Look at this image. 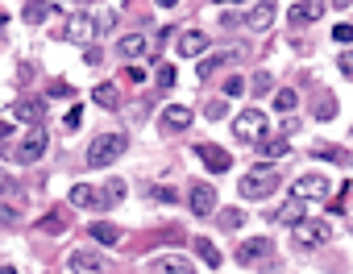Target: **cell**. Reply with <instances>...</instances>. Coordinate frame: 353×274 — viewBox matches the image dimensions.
Instances as JSON below:
<instances>
[{
	"mask_svg": "<svg viewBox=\"0 0 353 274\" xmlns=\"http://www.w3.org/2000/svg\"><path fill=\"white\" fill-rule=\"evenodd\" d=\"M0 274H17V270H13V266H0Z\"/></svg>",
	"mask_w": 353,
	"mask_h": 274,
	"instance_id": "cell-48",
	"label": "cell"
},
{
	"mask_svg": "<svg viewBox=\"0 0 353 274\" xmlns=\"http://www.w3.org/2000/svg\"><path fill=\"white\" fill-rule=\"evenodd\" d=\"M332 42H336V46H349V42H353V25H336V30H332Z\"/></svg>",
	"mask_w": 353,
	"mask_h": 274,
	"instance_id": "cell-35",
	"label": "cell"
},
{
	"mask_svg": "<svg viewBox=\"0 0 353 274\" xmlns=\"http://www.w3.org/2000/svg\"><path fill=\"white\" fill-rule=\"evenodd\" d=\"M245 25H250V30H270V25H274V5H270V0H262V5L250 9Z\"/></svg>",
	"mask_w": 353,
	"mask_h": 274,
	"instance_id": "cell-17",
	"label": "cell"
},
{
	"mask_svg": "<svg viewBox=\"0 0 353 274\" xmlns=\"http://www.w3.org/2000/svg\"><path fill=\"white\" fill-rule=\"evenodd\" d=\"M158 5H162V9H174V5H179V0H158Z\"/></svg>",
	"mask_w": 353,
	"mask_h": 274,
	"instance_id": "cell-46",
	"label": "cell"
},
{
	"mask_svg": "<svg viewBox=\"0 0 353 274\" xmlns=\"http://www.w3.org/2000/svg\"><path fill=\"white\" fill-rule=\"evenodd\" d=\"M13 191H17L13 175H9V171H0V196H13Z\"/></svg>",
	"mask_w": 353,
	"mask_h": 274,
	"instance_id": "cell-39",
	"label": "cell"
},
{
	"mask_svg": "<svg viewBox=\"0 0 353 274\" xmlns=\"http://www.w3.org/2000/svg\"><path fill=\"white\" fill-rule=\"evenodd\" d=\"M46 13H50V5H42V0H30V5L21 9L26 25H42V21H46Z\"/></svg>",
	"mask_w": 353,
	"mask_h": 274,
	"instance_id": "cell-27",
	"label": "cell"
},
{
	"mask_svg": "<svg viewBox=\"0 0 353 274\" xmlns=\"http://www.w3.org/2000/svg\"><path fill=\"white\" fill-rule=\"evenodd\" d=\"M241 92H245V79L241 75H229L225 79V96H241Z\"/></svg>",
	"mask_w": 353,
	"mask_h": 274,
	"instance_id": "cell-36",
	"label": "cell"
},
{
	"mask_svg": "<svg viewBox=\"0 0 353 274\" xmlns=\"http://www.w3.org/2000/svg\"><path fill=\"white\" fill-rule=\"evenodd\" d=\"M158 83H162V87H174V67H170V63L158 67Z\"/></svg>",
	"mask_w": 353,
	"mask_h": 274,
	"instance_id": "cell-37",
	"label": "cell"
},
{
	"mask_svg": "<svg viewBox=\"0 0 353 274\" xmlns=\"http://www.w3.org/2000/svg\"><path fill=\"white\" fill-rule=\"evenodd\" d=\"M88 237H92V241H96V245H117V241H121V237H125V233H121V229H117V224H108V220H96V224H92V229H88Z\"/></svg>",
	"mask_w": 353,
	"mask_h": 274,
	"instance_id": "cell-20",
	"label": "cell"
},
{
	"mask_svg": "<svg viewBox=\"0 0 353 274\" xmlns=\"http://www.w3.org/2000/svg\"><path fill=\"white\" fill-rule=\"evenodd\" d=\"M295 229V245H307V249H316V245H324L328 241V224H320V220H299V224H291Z\"/></svg>",
	"mask_w": 353,
	"mask_h": 274,
	"instance_id": "cell-9",
	"label": "cell"
},
{
	"mask_svg": "<svg viewBox=\"0 0 353 274\" xmlns=\"http://www.w3.org/2000/svg\"><path fill=\"white\" fill-rule=\"evenodd\" d=\"M233 133L241 137V142H258V137H266V112L262 108H245L233 116Z\"/></svg>",
	"mask_w": 353,
	"mask_h": 274,
	"instance_id": "cell-5",
	"label": "cell"
},
{
	"mask_svg": "<svg viewBox=\"0 0 353 274\" xmlns=\"http://www.w3.org/2000/svg\"><path fill=\"white\" fill-rule=\"evenodd\" d=\"M174 46H179L183 59H200V54H208V34L204 30H183Z\"/></svg>",
	"mask_w": 353,
	"mask_h": 274,
	"instance_id": "cell-12",
	"label": "cell"
},
{
	"mask_svg": "<svg viewBox=\"0 0 353 274\" xmlns=\"http://www.w3.org/2000/svg\"><path fill=\"white\" fill-rule=\"evenodd\" d=\"M200 162L208 167V171H216V175H225V171H233V154L229 150H221L216 142H200Z\"/></svg>",
	"mask_w": 353,
	"mask_h": 274,
	"instance_id": "cell-8",
	"label": "cell"
},
{
	"mask_svg": "<svg viewBox=\"0 0 353 274\" xmlns=\"http://www.w3.org/2000/svg\"><path fill=\"white\" fill-rule=\"evenodd\" d=\"M332 196V183H328V175H299L295 183H291V200H328Z\"/></svg>",
	"mask_w": 353,
	"mask_h": 274,
	"instance_id": "cell-3",
	"label": "cell"
},
{
	"mask_svg": "<svg viewBox=\"0 0 353 274\" xmlns=\"http://www.w3.org/2000/svg\"><path fill=\"white\" fill-rule=\"evenodd\" d=\"M67 266H71L75 274H108V270H112V262L100 253V245H96V249H71Z\"/></svg>",
	"mask_w": 353,
	"mask_h": 274,
	"instance_id": "cell-4",
	"label": "cell"
},
{
	"mask_svg": "<svg viewBox=\"0 0 353 274\" xmlns=\"http://www.w3.org/2000/svg\"><path fill=\"white\" fill-rule=\"evenodd\" d=\"M13 137V120H0V142H9Z\"/></svg>",
	"mask_w": 353,
	"mask_h": 274,
	"instance_id": "cell-44",
	"label": "cell"
},
{
	"mask_svg": "<svg viewBox=\"0 0 353 274\" xmlns=\"http://www.w3.org/2000/svg\"><path fill=\"white\" fill-rule=\"evenodd\" d=\"M196 249H200V257H204V266H208V270H216V266H221V249H216L208 237H196Z\"/></svg>",
	"mask_w": 353,
	"mask_h": 274,
	"instance_id": "cell-26",
	"label": "cell"
},
{
	"mask_svg": "<svg viewBox=\"0 0 353 274\" xmlns=\"http://www.w3.org/2000/svg\"><path fill=\"white\" fill-rule=\"evenodd\" d=\"M336 67H341V71H345V75H349V79H353V50H345V54H341V63H336Z\"/></svg>",
	"mask_w": 353,
	"mask_h": 274,
	"instance_id": "cell-41",
	"label": "cell"
},
{
	"mask_svg": "<svg viewBox=\"0 0 353 274\" xmlns=\"http://www.w3.org/2000/svg\"><path fill=\"white\" fill-rule=\"evenodd\" d=\"M59 5H83V0H59Z\"/></svg>",
	"mask_w": 353,
	"mask_h": 274,
	"instance_id": "cell-49",
	"label": "cell"
},
{
	"mask_svg": "<svg viewBox=\"0 0 353 274\" xmlns=\"http://www.w3.org/2000/svg\"><path fill=\"white\" fill-rule=\"evenodd\" d=\"M270 87H274V75H270V71H258V75H254V92H258V96H266Z\"/></svg>",
	"mask_w": 353,
	"mask_h": 274,
	"instance_id": "cell-33",
	"label": "cell"
},
{
	"mask_svg": "<svg viewBox=\"0 0 353 274\" xmlns=\"http://www.w3.org/2000/svg\"><path fill=\"white\" fill-rule=\"evenodd\" d=\"M50 96H59V100L67 96V100H71V96H75V87H71V83H63V79H54V83H50Z\"/></svg>",
	"mask_w": 353,
	"mask_h": 274,
	"instance_id": "cell-38",
	"label": "cell"
},
{
	"mask_svg": "<svg viewBox=\"0 0 353 274\" xmlns=\"http://www.w3.org/2000/svg\"><path fill=\"white\" fill-rule=\"evenodd\" d=\"M158 274H200L188 257H179V253H170V257H162L158 262Z\"/></svg>",
	"mask_w": 353,
	"mask_h": 274,
	"instance_id": "cell-23",
	"label": "cell"
},
{
	"mask_svg": "<svg viewBox=\"0 0 353 274\" xmlns=\"http://www.w3.org/2000/svg\"><path fill=\"white\" fill-rule=\"evenodd\" d=\"M125 79H129V83H141V79H145V71H141V67H137V63H133V67H129V71H125Z\"/></svg>",
	"mask_w": 353,
	"mask_h": 274,
	"instance_id": "cell-42",
	"label": "cell"
},
{
	"mask_svg": "<svg viewBox=\"0 0 353 274\" xmlns=\"http://www.w3.org/2000/svg\"><path fill=\"white\" fill-rule=\"evenodd\" d=\"M332 9H349V0H332Z\"/></svg>",
	"mask_w": 353,
	"mask_h": 274,
	"instance_id": "cell-47",
	"label": "cell"
},
{
	"mask_svg": "<svg viewBox=\"0 0 353 274\" xmlns=\"http://www.w3.org/2000/svg\"><path fill=\"white\" fill-rule=\"evenodd\" d=\"M270 253H274V241H270V237H250V241L237 245V262H241V266H254V262H262V257H270Z\"/></svg>",
	"mask_w": 353,
	"mask_h": 274,
	"instance_id": "cell-10",
	"label": "cell"
},
{
	"mask_svg": "<svg viewBox=\"0 0 353 274\" xmlns=\"http://www.w3.org/2000/svg\"><path fill=\"white\" fill-rule=\"evenodd\" d=\"M336 112H341V104H336V96H324V100H320V104L312 108V116H316V120H332Z\"/></svg>",
	"mask_w": 353,
	"mask_h": 274,
	"instance_id": "cell-29",
	"label": "cell"
},
{
	"mask_svg": "<svg viewBox=\"0 0 353 274\" xmlns=\"http://www.w3.org/2000/svg\"><path fill=\"white\" fill-rule=\"evenodd\" d=\"M316 158L336 162V167H349V150H341V146H316Z\"/></svg>",
	"mask_w": 353,
	"mask_h": 274,
	"instance_id": "cell-28",
	"label": "cell"
},
{
	"mask_svg": "<svg viewBox=\"0 0 353 274\" xmlns=\"http://www.w3.org/2000/svg\"><path fill=\"white\" fill-rule=\"evenodd\" d=\"M279 171H270L266 162L258 167V171H245L241 175V183H237V191H241V200H266L270 191H279Z\"/></svg>",
	"mask_w": 353,
	"mask_h": 274,
	"instance_id": "cell-2",
	"label": "cell"
},
{
	"mask_svg": "<svg viewBox=\"0 0 353 274\" xmlns=\"http://www.w3.org/2000/svg\"><path fill=\"white\" fill-rule=\"evenodd\" d=\"M42 108H46L42 100H17V104H13V116L26 120V125H38V120H42Z\"/></svg>",
	"mask_w": 353,
	"mask_h": 274,
	"instance_id": "cell-21",
	"label": "cell"
},
{
	"mask_svg": "<svg viewBox=\"0 0 353 274\" xmlns=\"http://www.w3.org/2000/svg\"><path fill=\"white\" fill-rule=\"evenodd\" d=\"M221 224H225V229H241V224H245V212H241V208H229V212H221Z\"/></svg>",
	"mask_w": 353,
	"mask_h": 274,
	"instance_id": "cell-31",
	"label": "cell"
},
{
	"mask_svg": "<svg viewBox=\"0 0 353 274\" xmlns=\"http://www.w3.org/2000/svg\"><path fill=\"white\" fill-rule=\"evenodd\" d=\"M125 200V179H108L104 187H100V208H112V204H121Z\"/></svg>",
	"mask_w": 353,
	"mask_h": 274,
	"instance_id": "cell-25",
	"label": "cell"
},
{
	"mask_svg": "<svg viewBox=\"0 0 353 274\" xmlns=\"http://www.w3.org/2000/svg\"><path fill=\"white\" fill-rule=\"evenodd\" d=\"M303 216H307V204H303V200H291V204H283V208L274 212L279 224H299Z\"/></svg>",
	"mask_w": 353,
	"mask_h": 274,
	"instance_id": "cell-22",
	"label": "cell"
},
{
	"mask_svg": "<svg viewBox=\"0 0 353 274\" xmlns=\"http://www.w3.org/2000/svg\"><path fill=\"white\" fill-rule=\"evenodd\" d=\"M150 196H154V200H158V204H174V191H170V187H154V191H150Z\"/></svg>",
	"mask_w": 353,
	"mask_h": 274,
	"instance_id": "cell-40",
	"label": "cell"
},
{
	"mask_svg": "<svg viewBox=\"0 0 353 274\" xmlns=\"http://www.w3.org/2000/svg\"><path fill=\"white\" fill-rule=\"evenodd\" d=\"M63 38H67V42H79V46H88L92 38H100V25H96V17H88V13H75V17H67V25H63Z\"/></svg>",
	"mask_w": 353,
	"mask_h": 274,
	"instance_id": "cell-7",
	"label": "cell"
},
{
	"mask_svg": "<svg viewBox=\"0 0 353 274\" xmlns=\"http://www.w3.org/2000/svg\"><path fill=\"white\" fill-rule=\"evenodd\" d=\"M125 150H129V137H125V133H100L96 142L88 146V167H92V171H104V167H112Z\"/></svg>",
	"mask_w": 353,
	"mask_h": 274,
	"instance_id": "cell-1",
	"label": "cell"
},
{
	"mask_svg": "<svg viewBox=\"0 0 353 274\" xmlns=\"http://www.w3.org/2000/svg\"><path fill=\"white\" fill-rule=\"evenodd\" d=\"M196 63H200V67H196V75H200V79H208L212 71H221L225 63H233V50H216V54H200Z\"/></svg>",
	"mask_w": 353,
	"mask_h": 274,
	"instance_id": "cell-16",
	"label": "cell"
},
{
	"mask_svg": "<svg viewBox=\"0 0 353 274\" xmlns=\"http://www.w3.org/2000/svg\"><path fill=\"white\" fill-rule=\"evenodd\" d=\"M13 220H17V212H13V208H0V224H13Z\"/></svg>",
	"mask_w": 353,
	"mask_h": 274,
	"instance_id": "cell-45",
	"label": "cell"
},
{
	"mask_svg": "<svg viewBox=\"0 0 353 274\" xmlns=\"http://www.w3.org/2000/svg\"><path fill=\"white\" fill-rule=\"evenodd\" d=\"M192 120H196V112L188 104H166V112H162V129L166 133H183V129H192Z\"/></svg>",
	"mask_w": 353,
	"mask_h": 274,
	"instance_id": "cell-11",
	"label": "cell"
},
{
	"mask_svg": "<svg viewBox=\"0 0 353 274\" xmlns=\"http://www.w3.org/2000/svg\"><path fill=\"white\" fill-rule=\"evenodd\" d=\"M75 208H100V191L92 187V183H75L71 187V196H67Z\"/></svg>",
	"mask_w": 353,
	"mask_h": 274,
	"instance_id": "cell-19",
	"label": "cell"
},
{
	"mask_svg": "<svg viewBox=\"0 0 353 274\" xmlns=\"http://www.w3.org/2000/svg\"><path fill=\"white\" fill-rule=\"evenodd\" d=\"M320 17H324V0H299V5L291 9V21L295 25H312Z\"/></svg>",
	"mask_w": 353,
	"mask_h": 274,
	"instance_id": "cell-14",
	"label": "cell"
},
{
	"mask_svg": "<svg viewBox=\"0 0 353 274\" xmlns=\"http://www.w3.org/2000/svg\"><path fill=\"white\" fill-rule=\"evenodd\" d=\"M46 146H50V142H46V129H42V125H30V133L21 137V146H17V162H26V167L38 162V158L46 154Z\"/></svg>",
	"mask_w": 353,
	"mask_h": 274,
	"instance_id": "cell-6",
	"label": "cell"
},
{
	"mask_svg": "<svg viewBox=\"0 0 353 274\" xmlns=\"http://www.w3.org/2000/svg\"><path fill=\"white\" fill-rule=\"evenodd\" d=\"M5 25H9V17H5V13H0V30H5Z\"/></svg>",
	"mask_w": 353,
	"mask_h": 274,
	"instance_id": "cell-50",
	"label": "cell"
},
{
	"mask_svg": "<svg viewBox=\"0 0 353 274\" xmlns=\"http://www.w3.org/2000/svg\"><path fill=\"white\" fill-rule=\"evenodd\" d=\"M92 100H96L100 108H108V112L121 108V92H117V83H96V87H92Z\"/></svg>",
	"mask_w": 353,
	"mask_h": 274,
	"instance_id": "cell-18",
	"label": "cell"
},
{
	"mask_svg": "<svg viewBox=\"0 0 353 274\" xmlns=\"http://www.w3.org/2000/svg\"><path fill=\"white\" fill-rule=\"evenodd\" d=\"M192 212L196 216H212L216 212V187L212 183H196L192 187Z\"/></svg>",
	"mask_w": 353,
	"mask_h": 274,
	"instance_id": "cell-13",
	"label": "cell"
},
{
	"mask_svg": "<svg viewBox=\"0 0 353 274\" xmlns=\"http://www.w3.org/2000/svg\"><path fill=\"white\" fill-rule=\"evenodd\" d=\"M295 104H299V96H295L291 87H283V92H274V108H279V112H295Z\"/></svg>",
	"mask_w": 353,
	"mask_h": 274,
	"instance_id": "cell-30",
	"label": "cell"
},
{
	"mask_svg": "<svg viewBox=\"0 0 353 274\" xmlns=\"http://www.w3.org/2000/svg\"><path fill=\"white\" fill-rule=\"evenodd\" d=\"M117 46H121V54H125V59H133V63H137V59H141V54L150 50V42H145L141 34H129V38H121Z\"/></svg>",
	"mask_w": 353,
	"mask_h": 274,
	"instance_id": "cell-24",
	"label": "cell"
},
{
	"mask_svg": "<svg viewBox=\"0 0 353 274\" xmlns=\"http://www.w3.org/2000/svg\"><path fill=\"white\" fill-rule=\"evenodd\" d=\"M287 154H291L287 137H266V142H258V158L262 162H274V158H287Z\"/></svg>",
	"mask_w": 353,
	"mask_h": 274,
	"instance_id": "cell-15",
	"label": "cell"
},
{
	"mask_svg": "<svg viewBox=\"0 0 353 274\" xmlns=\"http://www.w3.org/2000/svg\"><path fill=\"white\" fill-rule=\"evenodd\" d=\"M34 229H42V233H67V220H63V216H46V220H38Z\"/></svg>",
	"mask_w": 353,
	"mask_h": 274,
	"instance_id": "cell-32",
	"label": "cell"
},
{
	"mask_svg": "<svg viewBox=\"0 0 353 274\" xmlns=\"http://www.w3.org/2000/svg\"><path fill=\"white\" fill-rule=\"evenodd\" d=\"M79 120H83V108H71L67 112V129H79Z\"/></svg>",
	"mask_w": 353,
	"mask_h": 274,
	"instance_id": "cell-43",
	"label": "cell"
},
{
	"mask_svg": "<svg viewBox=\"0 0 353 274\" xmlns=\"http://www.w3.org/2000/svg\"><path fill=\"white\" fill-rule=\"evenodd\" d=\"M225 112H229L225 100H208V104H204V116H208V120H225Z\"/></svg>",
	"mask_w": 353,
	"mask_h": 274,
	"instance_id": "cell-34",
	"label": "cell"
}]
</instances>
